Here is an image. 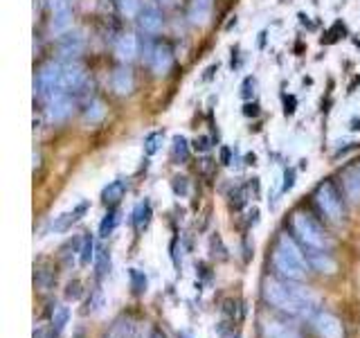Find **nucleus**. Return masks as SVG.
I'll list each match as a JSON object with an SVG mask.
<instances>
[{"label":"nucleus","instance_id":"obj_1","mask_svg":"<svg viewBox=\"0 0 360 338\" xmlns=\"http://www.w3.org/2000/svg\"><path fill=\"white\" fill-rule=\"evenodd\" d=\"M264 300L275 307L277 311H284L290 315H309L318 309V298L313 296L309 289L300 287L292 280L281 277H266L262 284Z\"/></svg>","mask_w":360,"mask_h":338},{"label":"nucleus","instance_id":"obj_2","mask_svg":"<svg viewBox=\"0 0 360 338\" xmlns=\"http://www.w3.org/2000/svg\"><path fill=\"white\" fill-rule=\"evenodd\" d=\"M270 259H273V268H275L277 277H281V280L302 282L311 268L300 242L286 232L277 234V242L273 246V257Z\"/></svg>","mask_w":360,"mask_h":338},{"label":"nucleus","instance_id":"obj_3","mask_svg":"<svg viewBox=\"0 0 360 338\" xmlns=\"http://www.w3.org/2000/svg\"><path fill=\"white\" fill-rule=\"evenodd\" d=\"M290 230L304 251H331L333 244L329 239V234L324 232V228L311 217V214L300 212V210L292 212Z\"/></svg>","mask_w":360,"mask_h":338},{"label":"nucleus","instance_id":"obj_4","mask_svg":"<svg viewBox=\"0 0 360 338\" xmlns=\"http://www.w3.org/2000/svg\"><path fill=\"white\" fill-rule=\"evenodd\" d=\"M313 203H315V208H318V212L322 214L326 223H331V225H342L345 223L342 194L338 192V187L331 183V180H322V183L315 187Z\"/></svg>","mask_w":360,"mask_h":338},{"label":"nucleus","instance_id":"obj_5","mask_svg":"<svg viewBox=\"0 0 360 338\" xmlns=\"http://www.w3.org/2000/svg\"><path fill=\"white\" fill-rule=\"evenodd\" d=\"M309 325L318 338H347L342 318L329 309H315L309 315Z\"/></svg>","mask_w":360,"mask_h":338},{"label":"nucleus","instance_id":"obj_6","mask_svg":"<svg viewBox=\"0 0 360 338\" xmlns=\"http://www.w3.org/2000/svg\"><path fill=\"white\" fill-rule=\"evenodd\" d=\"M61 73H63V65L59 63H45L41 70L37 73V79H34V93L37 95H48V93H56L61 84Z\"/></svg>","mask_w":360,"mask_h":338},{"label":"nucleus","instance_id":"obj_7","mask_svg":"<svg viewBox=\"0 0 360 338\" xmlns=\"http://www.w3.org/2000/svg\"><path fill=\"white\" fill-rule=\"evenodd\" d=\"M72 111H75L72 97H68V93L56 90L48 101V108H45V120H48L50 124H59V122H65L68 118H70Z\"/></svg>","mask_w":360,"mask_h":338},{"label":"nucleus","instance_id":"obj_8","mask_svg":"<svg viewBox=\"0 0 360 338\" xmlns=\"http://www.w3.org/2000/svg\"><path fill=\"white\" fill-rule=\"evenodd\" d=\"M342 192H345V199L352 203V206H358L360 203V163L345 167Z\"/></svg>","mask_w":360,"mask_h":338},{"label":"nucleus","instance_id":"obj_9","mask_svg":"<svg viewBox=\"0 0 360 338\" xmlns=\"http://www.w3.org/2000/svg\"><path fill=\"white\" fill-rule=\"evenodd\" d=\"M88 206H90L88 201H82V203H77V206H75L72 210H68V212L59 214V217H56V219L52 221V230H54V232H65V230H70L72 225L88 212Z\"/></svg>","mask_w":360,"mask_h":338},{"label":"nucleus","instance_id":"obj_10","mask_svg":"<svg viewBox=\"0 0 360 338\" xmlns=\"http://www.w3.org/2000/svg\"><path fill=\"white\" fill-rule=\"evenodd\" d=\"M304 255H307V262L313 270H318V273H326V275H331L338 270V264H335V259L331 257L329 251H304Z\"/></svg>","mask_w":360,"mask_h":338},{"label":"nucleus","instance_id":"obj_11","mask_svg":"<svg viewBox=\"0 0 360 338\" xmlns=\"http://www.w3.org/2000/svg\"><path fill=\"white\" fill-rule=\"evenodd\" d=\"M86 82V75L82 70V65L70 63V65H63V73H61V84L59 90L61 93H72V90H79Z\"/></svg>","mask_w":360,"mask_h":338},{"label":"nucleus","instance_id":"obj_12","mask_svg":"<svg viewBox=\"0 0 360 338\" xmlns=\"http://www.w3.org/2000/svg\"><path fill=\"white\" fill-rule=\"evenodd\" d=\"M127 192H129V178L120 176L115 180H110V183L104 189H101V201H104L108 208H115L117 203L124 199Z\"/></svg>","mask_w":360,"mask_h":338},{"label":"nucleus","instance_id":"obj_13","mask_svg":"<svg viewBox=\"0 0 360 338\" xmlns=\"http://www.w3.org/2000/svg\"><path fill=\"white\" fill-rule=\"evenodd\" d=\"M138 27H140V32H144V34H155V32H160V27H162V14L158 11V7H153V5L142 7L140 16H138Z\"/></svg>","mask_w":360,"mask_h":338},{"label":"nucleus","instance_id":"obj_14","mask_svg":"<svg viewBox=\"0 0 360 338\" xmlns=\"http://www.w3.org/2000/svg\"><path fill=\"white\" fill-rule=\"evenodd\" d=\"M172 63H174V52H172V48H169L167 43H158L153 54H151V61H149L151 70L155 75H165L169 68H172Z\"/></svg>","mask_w":360,"mask_h":338},{"label":"nucleus","instance_id":"obj_15","mask_svg":"<svg viewBox=\"0 0 360 338\" xmlns=\"http://www.w3.org/2000/svg\"><path fill=\"white\" fill-rule=\"evenodd\" d=\"M110 88L115 90L117 95H129L133 90V73L127 65H120L112 70L110 75Z\"/></svg>","mask_w":360,"mask_h":338},{"label":"nucleus","instance_id":"obj_16","mask_svg":"<svg viewBox=\"0 0 360 338\" xmlns=\"http://www.w3.org/2000/svg\"><path fill=\"white\" fill-rule=\"evenodd\" d=\"M138 39L133 37V34H124V37H120V41L115 43V54L120 61H131L138 56Z\"/></svg>","mask_w":360,"mask_h":338},{"label":"nucleus","instance_id":"obj_17","mask_svg":"<svg viewBox=\"0 0 360 338\" xmlns=\"http://www.w3.org/2000/svg\"><path fill=\"white\" fill-rule=\"evenodd\" d=\"M151 214H153L151 201L149 199L140 201L138 206H135V210H133V228L138 232H144L146 228H149V223H151Z\"/></svg>","mask_w":360,"mask_h":338},{"label":"nucleus","instance_id":"obj_18","mask_svg":"<svg viewBox=\"0 0 360 338\" xmlns=\"http://www.w3.org/2000/svg\"><path fill=\"white\" fill-rule=\"evenodd\" d=\"M72 25V9L70 3H65L63 7H59L56 11H52V30L56 34H65Z\"/></svg>","mask_w":360,"mask_h":338},{"label":"nucleus","instance_id":"obj_19","mask_svg":"<svg viewBox=\"0 0 360 338\" xmlns=\"http://www.w3.org/2000/svg\"><path fill=\"white\" fill-rule=\"evenodd\" d=\"M210 18V0H194L189 9V23L191 25H205Z\"/></svg>","mask_w":360,"mask_h":338},{"label":"nucleus","instance_id":"obj_20","mask_svg":"<svg viewBox=\"0 0 360 338\" xmlns=\"http://www.w3.org/2000/svg\"><path fill=\"white\" fill-rule=\"evenodd\" d=\"M106 118V104L101 99H90L88 101V106H86V111H84V120L88 122V124H99L101 120Z\"/></svg>","mask_w":360,"mask_h":338},{"label":"nucleus","instance_id":"obj_21","mask_svg":"<svg viewBox=\"0 0 360 338\" xmlns=\"http://www.w3.org/2000/svg\"><path fill=\"white\" fill-rule=\"evenodd\" d=\"M84 50V37L79 32L75 34H65V39L61 41V54L65 56H75Z\"/></svg>","mask_w":360,"mask_h":338},{"label":"nucleus","instance_id":"obj_22","mask_svg":"<svg viewBox=\"0 0 360 338\" xmlns=\"http://www.w3.org/2000/svg\"><path fill=\"white\" fill-rule=\"evenodd\" d=\"M117 223H120V210H117V206L115 208H108L106 217L101 219V223H99V237H101V239L110 237L112 230L117 228Z\"/></svg>","mask_w":360,"mask_h":338},{"label":"nucleus","instance_id":"obj_23","mask_svg":"<svg viewBox=\"0 0 360 338\" xmlns=\"http://www.w3.org/2000/svg\"><path fill=\"white\" fill-rule=\"evenodd\" d=\"M68 320H70V309L63 307V304H59V307H56L54 313H52V334H54V338L65 330Z\"/></svg>","mask_w":360,"mask_h":338},{"label":"nucleus","instance_id":"obj_24","mask_svg":"<svg viewBox=\"0 0 360 338\" xmlns=\"http://www.w3.org/2000/svg\"><path fill=\"white\" fill-rule=\"evenodd\" d=\"M56 282V273L52 270V266H48V264H39L37 266V284L41 287V289H45L48 291L52 284Z\"/></svg>","mask_w":360,"mask_h":338},{"label":"nucleus","instance_id":"obj_25","mask_svg":"<svg viewBox=\"0 0 360 338\" xmlns=\"http://www.w3.org/2000/svg\"><path fill=\"white\" fill-rule=\"evenodd\" d=\"M162 142H165V131H151L144 138V154L146 156H155L158 151H160Z\"/></svg>","mask_w":360,"mask_h":338},{"label":"nucleus","instance_id":"obj_26","mask_svg":"<svg viewBox=\"0 0 360 338\" xmlns=\"http://www.w3.org/2000/svg\"><path fill=\"white\" fill-rule=\"evenodd\" d=\"M95 270H97V277L101 280L104 275H108V270H110V255L106 248H97V253H95Z\"/></svg>","mask_w":360,"mask_h":338},{"label":"nucleus","instance_id":"obj_27","mask_svg":"<svg viewBox=\"0 0 360 338\" xmlns=\"http://www.w3.org/2000/svg\"><path fill=\"white\" fill-rule=\"evenodd\" d=\"M95 239L93 234H86L82 239V253H79V262H82V266H88L90 262H95Z\"/></svg>","mask_w":360,"mask_h":338},{"label":"nucleus","instance_id":"obj_28","mask_svg":"<svg viewBox=\"0 0 360 338\" xmlns=\"http://www.w3.org/2000/svg\"><path fill=\"white\" fill-rule=\"evenodd\" d=\"M264 334H266V338H297L288 330V327L279 325V323H266L264 325Z\"/></svg>","mask_w":360,"mask_h":338},{"label":"nucleus","instance_id":"obj_29","mask_svg":"<svg viewBox=\"0 0 360 338\" xmlns=\"http://www.w3.org/2000/svg\"><path fill=\"white\" fill-rule=\"evenodd\" d=\"M101 307H104V293H101V289H95L86 302L84 313H97V311H101Z\"/></svg>","mask_w":360,"mask_h":338},{"label":"nucleus","instance_id":"obj_30","mask_svg":"<svg viewBox=\"0 0 360 338\" xmlns=\"http://www.w3.org/2000/svg\"><path fill=\"white\" fill-rule=\"evenodd\" d=\"M120 9H122L124 16L138 18L140 11H142V3H140V0H120Z\"/></svg>","mask_w":360,"mask_h":338},{"label":"nucleus","instance_id":"obj_31","mask_svg":"<svg viewBox=\"0 0 360 338\" xmlns=\"http://www.w3.org/2000/svg\"><path fill=\"white\" fill-rule=\"evenodd\" d=\"M129 277H131V287L135 293H144L146 291V275L138 268H131L129 270Z\"/></svg>","mask_w":360,"mask_h":338},{"label":"nucleus","instance_id":"obj_32","mask_svg":"<svg viewBox=\"0 0 360 338\" xmlns=\"http://www.w3.org/2000/svg\"><path fill=\"white\" fill-rule=\"evenodd\" d=\"M174 156L180 158L183 163L189 158V146H187V140L183 138V135H176L174 138Z\"/></svg>","mask_w":360,"mask_h":338},{"label":"nucleus","instance_id":"obj_33","mask_svg":"<svg viewBox=\"0 0 360 338\" xmlns=\"http://www.w3.org/2000/svg\"><path fill=\"white\" fill-rule=\"evenodd\" d=\"M172 187H174V192L178 196H185L187 194V178L185 176H174V183H172Z\"/></svg>","mask_w":360,"mask_h":338},{"label":"nucleus","instance_id":"obj_34","mask_svg":"<svg viewBox=\"0 0 360 338\" xmlns=\"http://www.w3.org/2000/svg\"><path fill=\"white\" fill-rule=\"evenodd\" d=\"M82 284H79V282H70V284H68V291H65V296L70 298V300H79L82 298Z\"/></svg>","mask_w":360,"mask_h":338},{"label":"nucleus","instance_id":"obj_35","mask_svg":"<svg viewBox=\"0 0 360 338\" xmlns=\"http://www.w3.org/2000/svg\"><path fill=\"white\" fill-rule=\"evenodd\" d=\"M292 185H295V169H286V174H284V187H281V192L292 189Z\"/></svg>","mask_w":360,"mask_h":338},{"label":"nucleus","instance_id":"obj_36","mask_svg":"<svg viewBox=\"0 0 360 338\" xmlns=\"http://www.w3.org/2000/svg\"><path fill=\"white\" fill-rule=\"evenodd\" d=\"M194 149L196 151H207L210 149V138H205V135H200V138L194 140Z\"/></svg>","mask_w":360,"mask_h":338},{"label":"nucleus","instance_id":"obj_37","mask_svg":"<svg viewBox=\"0 0 360 338\" xmlns=\"http://www.w3.org/2000/svg\"><path fill=\"white\" fill-rule=\"evenodd\" d=\"M250 88H255V79L252 77H248L245 82H243V90H241V95H243V99H248L252 95V90Z\"/></svg>","mask_w":360,"mask_h":338},{"label":"nucleus","instance_id":"obj_38","mask_svg":"<svg viewBox=\"0 0 360 338\" xmlns=\"http://www.w3.org/2000/svg\"><path fill=\"white\" fill-rule=\"evenodd\" d=\"M243 115H248V118H255V115H259V104H257V101H252V104H245L243 106Z\"/></svg>","mask_w":360,"mask_h":338},{"label":"nucleus","instance_id":"obj_39","mask_svg":"<svg viewBox=\"0 0 360 338\" xmlns=\"http://www.w3.org/2000/svg\"><path fill=\"white\" fill-rule=\"evenodd\" d=\"M295 104H297V101H295V97H288L286 101H284V113H286V115H292V111H295Z\"/></svg>","mask_w":360,"mask_h":338},{"label":"nucleus","instance_id":"obj_40","mask_svg":"<svg viewBox=\"0 0 360 338\" xmlns=\"http://www.w3.org/2000/svg\"><path fill=\"white\" fill-rule=\"evenodd\" d=\"M158 3H160L162 7H169V5H174V0H158Z\"/></svg>","mask_w":360,"mask_h":338},{"label":"nucleus","instance_id":"obj_41","mask_svg":"<svg viewBox=\"0 0 360 338\" xmlns=\"http://www.w3.org/2000/svg\"><path fill=\"white\" fill-rule=\"evenodd\" d=\"M178 338H191V336H189V334H180Z\"/></svg>","mask_w":360,"mask_h":338},{"label":"nucleus","instance_id":"obj_42","mask_svg":"<svg viewBox=\"0 0 360 338\" xmlns=\"http://www.w3.org/2000/svg\"><path fill=\"white\" fill-rule=\"evenodd\" d=\"M232 338H241V336L239 334H232Z\"/></svg>","mask_w":360,"mask_h":338},{"label":"nucleus","instance_id":"obj_43","mask_svg":"<svg viewBox=\"0 0 360 338\" xmlns=\"http://www.w3.org/2000/svg\"><path fill=\"white\" fill-rule=\"evenodd\" d=\"M68 3H75V0H68Z\"/></svg>","mask_w":360,"mask_h":338}]
</instances>
